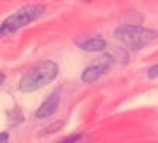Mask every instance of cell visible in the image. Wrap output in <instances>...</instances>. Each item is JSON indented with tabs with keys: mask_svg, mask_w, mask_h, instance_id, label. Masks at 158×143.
I'll return each instance as SVG.
<instances>
[{
	"mask_svg": "<svg viewBox=\"0 0 158 143\" xmlns=\"http://www.w3.org/2000/svg\"><path fill=\"white\" fill-rule=\"evenodd\" d=\"M107 43L103 37H89V39H85L82 42H79V48L84 49V51H88V52H102L105 51Z\"/></svg>",
	"mask_w": 158,
	"mask_h": 143,
	"instance_id": "cell-6",
	"label": "cell"
},
{
	"mask_svg": "<svg viewBox=\"0 0 158 143\" xmlns=\"http://www.w3.org/2000/svg\"><path fill=\"white\" fill-rule=\"evenodd\" d=\"M148 78H151V79H155V78H158V64L152 66L149 70H148Z\"/></svg>",
	"mask_w": 158,
	"mask_h": 143,
	"instance_id": "cell-8",
	"label": "cell"
},
{
	"mask_svg": "<svg viewBox=\"0 0 158 143\" xmlns=\"http://www.w3.org/2000/svg\"><path fill=\"white\" fill-rule=\"evenodd\" d=\"M44 14L45 8L42 5H27V6L19 8L12 15H9L8 18H5L0 22V37L9 36L21 28H24L28 24L35 22L36 19H39Z\"/></svg>",
	"mask_w": 158,
	"mask_h": 143,
	"instance_id": "cell-2",
	"label": "cell"
},
{
	"mask_svg": "<svg viewBox=\"0 0 158 143\" xmlns=\"http://www.w3.org/2000/svg\"><path fill=\"white\" fill-rule=\"evenodd\" d=\"M60 98H61L60 97V89H55L54 92H51V96H48V98L36 110V118L37 119H46V118L52 116L60 106Z\"/></svg>",
	"mask_w": 158,
	"mask_h": 143,
	"instance_id": "cell-4",
	"label": "cell"
},
{
	"mask_svg": "<svg viewBox=\"0 0 158 143\" xmlns=\"http://www.w3.org/2000/svg\"><path fill=\"white\" fill-rule=\"evenodd\" d=\"M81 139H82V134H70V136H67V137H64L61 140H58L57 143H79L81 142Z\"/></svg>",
	"mask_w": 158,
	"mask_h": 143,
	"instance_id": "cell-7",
	"label": "cell"
},
{
	"mask_svg": "<svg viewBox=\"0 0 158 143\" xmlns=\"http://www.w3.org/2000/svg\"><path fill=\"white\" fill-rule=\"evenodd\" d=\"M115 37L127 48L139 51L148 46L158 37L155 30L142 26H121L115 30Z\"/></svg>",
	"mask_w": 158,
	"mask_h": 143,
	"instance_id": "cell-3",
	"label": "cell"
},
{
	"mask_svg": "<svg viewBox=\"0 0 158 143\" xmlns=\"http://www.w3.org/2000/svg\"><path fill=\"white\" fill-rule=\"evenodd\" d=\"M0 143H9V133H0Z\"/></svg>",
	"mask_w": 158,
	"mask_h": 143,
	"instance_id": "cell-9",
	"label": "cell"
},
{
	"mask_svg": "<svg viewBox=\"0 0 158 143\" xmlns=\"http://www.w3.org/2000/svg\"><path fill=\"white\" fill-rule=\"evenodd\" d=\"M3 82H5V75H3V73H0V85H2Z\"/></svg>",
	"mask_w": 158,
	"mask_h": 143,
	"instance_id": "cell-10",
	"label": "cell"
},
{
	"mask_svg": "<svg viewBox=\"0 0 158 143\" xmlns=\"http://www.w3.org/2000/svg\"><path fill=\"white\" fill-rule=\"evenodd\" d=\"M58 76V64L55 61H44L31 67L21 78L18 88L21 92H35L37 89L46 87Z\"/></svg>",
	"mask_w": 158,
	"mask_h": 143,
	"instance_id": "cell-1",
	"label": "cell"
},
{
	"mask_svg": "<svg viewBox=\"0 0 158 143\" xmlns=\"http://www.w3.org/2000/svg\"><path fill=\"white\" fill-rule=\"evenodd\" d=\"M109 69V64L107 63H100V64H93V66H88L85 70L82 72V76L81 79L85 84H93L96 82L98 78H102Z\"/></svg>",
	"mask_w": 158,
	"mask_h": 143,
	"instance_id": "cell-5",
	"label": "cell"
}]
</instances>
